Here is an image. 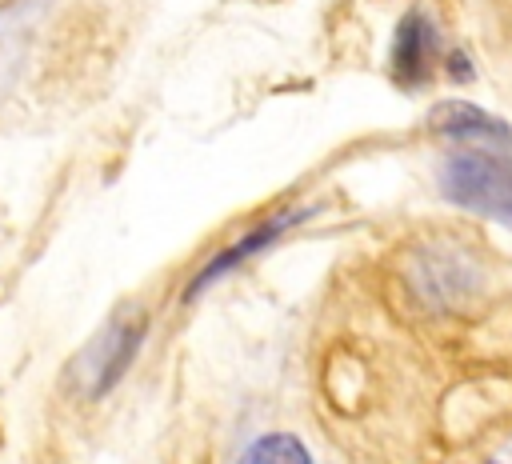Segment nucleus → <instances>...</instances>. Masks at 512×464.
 <instances>
[{
	"instance_id": "7ed1b4c3",
	"label": "nucleus",
	"mask_w": 512,
	"mask_h": 464,
	"mask_svg": "<svg viewBox=\"0 0 512 464\" xmlns=\"http://www.w3.org/2000/svg\"><path fill=\"white\" fill-rule=\"evenodd\" d=\"M312 212H316V204H312V208H280V212H272L268 220H260L256 228L240 232L228 248H220V252H216V256H212V260H208V264L188 280L184 300H196L204 288H212L216 280H224L228 272H236L240 264H248V260H252V256H260L264 248H272L276 240H284V236H288L296 224H304Z\"/></svg>"
},
{
	"instance_id": "20e7f679",
	"label": "nucleus",
	"mask_w": 512,
	"mask_h": 464,
	"mask_svg": "<svg viewBox=\"0 0 512 464\" xmlns=\"http://www.w3.org/2000/svg\"><path fill=\"white\" fill-rule=\"evenodd\" d=\"M436 64H440V28L424 8H408L392 32V56H388L392 80L404 92H416L432 80Z\"/></svg>"
},
{
	"instance_id": "39448f33",
	"label": "nucleus",
	"mask_w": 512,
	"mask_h": 464,
	"mask_svg": "<svg viewBox=\"0 0 512 464\" xmlns=\"http://www.w3.org/2000/svg\"><path fill=\"white\" fill-rule=\"evenodd\" d=\"M428 128L444 140H456V144H484V148H512V124H504L500 116L484 112L480 104H468V100H444L428 112Z\"/></svg>"
},
{
	"instance_id": "423d86ee",
	"label": "nucleus",
	"mask_w": 512,
	"mask_h": 464,
	"mask_svg": "<svg viewBox=\"0 0 512 464\" xmlns=\"http://www.w3.org/2000/svg\"><path fill=\"white\" fill-rule=\"evenodd\" d=\"M236 464H312V452L292 432H260L244 444Z\"/></svg>"
},
{
	"instance_id": "f257e3e1",
	"label": "nucleus",
	"mask_w": 512,
	"mask_h": 464,
	"mask_svg": "<svg viewBox=\"0 0 512 464\" xmlns=\"http://www.w3.org/2000/svg\"><path fill=\"white\" fill-rule=\"evenodd\" d=\"M436 184L448 204L488 216L512 232V152L508 148H456L440 160Z\"/></svg>"
},
{
	"instance_id": "f03ea898",
	"label": "nucleus",
	"mask_w": 512,
	"mask_h": 464,
	"mask_svg": "<svg viewBox=\"0 0 512 464\" xmlns=\"http://www.w3.org/2000/svg\"><path fill=\"white\" fill-rule=\"evenodd\" d=\"M144 336H148V316L136 312V308H128V312H120V316L88 344V352L80 356V384H84V392H88L92 400L104 396V392H112V388L124 380V372L132 368V360H136Z\"/></svg>"
},
{
	"instance_id": "0eeeda50",
	"label": "nucleus",
	"mask_w": 512,
	"mask_h": 464,
	"mask_svg": "<svg viewBox=\"0 0 512 464\" xmlns=\"http://www.w3.org/2000/svg\"><path fill=\"white\" fill-rule=\"evenodd\" d=\"M444 68H448L452 80H472V60H468L460 48H452V52L444 56Z\"/></svg>"
}]
</instances>
